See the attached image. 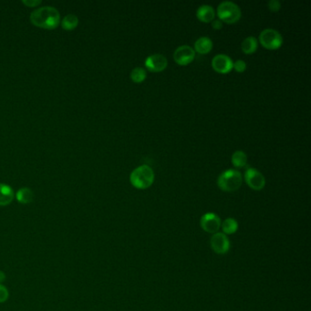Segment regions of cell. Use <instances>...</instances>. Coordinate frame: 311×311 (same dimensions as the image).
<instances>
[{
    "label": "cell",
    "mask_w": 311,
    "mask_h": 311,
    "mask_svg": "<svg viewBox=\"0 0 311 311\" xmlns=\"http://www.w3.org/2000/svg\"><path fill=\"white\" fill-rule=\"evenodd\" d=\"M221 228L223 231L222 233H225L226 235L233 234V233H236L238 230V222L234 218L229 217L221 224Z\"/></svg>",
    "instance_id": "e0dca14e"
},
{
    "label": "cell",
    "mask_w": 311,
    "mask_h": 311,
    "mask_svg": "<svg viewBox=\"0 0 311 311\" xmlns=\"http://www.w3.org/2000/svg\"><path fill=\"white\" fill-rule=\"evenodd\" d=\"M243 177L238 170L229 169L223 172L217 179L218 187L225 192H234L242 185Z\"/></svg>",
    "instance_id": "3957f363"
},
{
    "label": "cell",
    "mask_w": 311,
    "mask_h": 311,
    "mask_svg": "<svg viewBox=\"0 0 311 311\" xmlns=\"http://www.w3.org/2000/svg\"><path fill=\"white\" fill-rule=\"evenodd\" d=\"M9 297V292L7 287L2 284H0V303L6 302Z\"/></svg>",
    "instance_id": "7402d4cb"
},
{
    "label": "cell",
    "mask_w": 311,
    "mask_h": 311,
    "mask_svg": "<svg viewBox=\"0 0 311 311\" xmlns=\"http://www.w3.org/2000/svg\"><path fill=\"white\" fill-rule=\"evenodd\" d=\"M22 3L26 7H34L41 4V0H22Z\"/></svg>",
    "instance_id": "cb8c5ba5"
},
{
    "label": "cell",
    "mask_w": 311,
    "mask_h": 311,
    "mask_svg": "<svg viewBox=\"0 0 311 311\" xmlns=\"http://www.w3.org/2000/svg\"><path fill=\"white\" fill-rule=\"evenodd\" d=\"M245 179L246 183L250 188L260 191L265 187L266 185V179L265 176L260 173L259 170L253 167H248L245 172Z\"/></svg>",
    "instance_id": "8992f818"
},
{
    "label": "cell",
    "mask_w": 311,
    "mask_h": 311,
    "mask_svg": "<svg viewBox=\"0 0 311 311\" xmlns=\"http://www.w3.org/2000/svg\"><path fill=\"white\" fill-rule=\"evenodd\" d=\"M259 46L258 39L253 36H249L244 39L241 43V49L244 53L246 54H252L257 51Z\"/></svg>",
    "instance_id": "2e32d148"
},
{
    "label": "cell",
    "mask_w": 311,
    "mask_h": 311,
    "mask_svg": "<svg viewBox=\"0 0 311 311\" xmlns=\"http://www.w3.org/2000/svg\"><path fill=\"white\" fill-rule=\"evenodd\" d=\"M231 161H232L233 166H235L237 168H242V167L246 166L247 156H246V153L243 151H235L232 155Z\"/></svg>",
    "instance_id": "ac0fdd59"
},
{
    "label": "cell",
    "mask_w": 311,
    "mask_h": 311,
    "mask_svg": "<svg viewBox=\"0 0 311 311\" xmlns=\"http://www.w3.org/2000/svg\"><path fill=\"white\" fill-rule=\"evenodd\" d=\"M210 245L214 253L225 255L230 249V240L225 233H214L210 239Z\"/></svg>",
    "instance_id": "ba28073f"
},
{
    "label": "cell",
    "mask_w": 311,
    "mask_h": 311,
    "mask_svg": "<svg viewBox=\"0 0 311 311\" xmlns=\"http://www.w3.org/2000/svg\"><path fill=\"white\" fill-rule=\"evenodd\" d=\"M15 197V193L11 186L0 183V207H6L11 204Z\"/></svg>",
    "instance_id": "7c38bea8"
},
{
    "label": "cell",
    "mask_w": 311,
    "mask_h": 311,
    "mask_svg": "<svg viewBox=\"0 0 311 311\" xmlns=\"http://www.w3.org/2000/svg\"><path fill=\"white\" fill-rule=\"evenodd\" d=\"M131 184L138 189L150 187L155 181V173L148 164H143L134 169L130 175Z\"/></svg>",
    "instance_id": "7a4b0ae2"
},
{
    "label": "cell",
    "mask_w": 311,
    "mask_h": 311,
    "mask_svg": "<svg viewBox=\"0 0 311 311\" xmlns=\"http://www.w3.org/2000/svg\"><path fill=\"white\" fill-rule=\"evenodd\" d=\"M217 16L223 22L229 24L238 21L241 18V9L237 4L233 1H223L217 7Z\"/></svg>",
    "instance_id": "277c9868"
},
{
    "label": "cell",
    "mask_w": 311,
    "mask_h": 311,
    "mask_svg": "<svg viewBox=\"0 0 311 311\" xmlns=\"http://www.w3.org/2000/svg\"><path fill=\"white\" fill-rule=\"evenodd\" d=\"M33 25L45 29H54L59 25L60 14L58 9L51 6L39 7L30 14Z\"/></svg>",
    "instance_id": "6da1fadb"
},
{
    "label": "cell",
    "mask_w": 311,
    "mask_h": 311,
    "mask_svg": "<svg viewBox=\"0 0 311 311\" xmlns=\"http://www.w3.org/2000/svg\"><path fill=\"white\" fill-rule=\"evenodd\" d=\"M233 68L237 72H245L246 69V61H244L242 59H237L233 62Z\"/></svg>",
    "instance_id": "44dd1931"
},
{
    "label": "cell",
    "mask_w": 311,
    "mask_h": 311,
    "mask_svg": "<svg viewBox=\"0 0 311 311\" xmlns=\"http://www.w3.org/2000/svg\"><path fill=\"white\" fill-rule=\"evenodd\" d=\"M195 57V50L189 45L179 46L174 52L175 62L179 65L189 64Z\"/></svg>",
    "instance_id": "9c48e42d"
},
{
    "label": "cell",
    "mask_w": 311,
    "mask_h": 311,
    "mask_svg": "<svg viewBox=\"0 0 311 311\" xmlns=\"http://www.w3.org/2000/svg\"><path fill=\"white\" fill-rule=\"evenodd\" d=\"M267 7L271 11H279L281 7V3L279 0H269L267 2Z\"/></svg>",
    "instance_id": "603a6c76"
},
{
    "label": "cell",
    "mask_w": 311,
    "mask_h": 311,
    "mask_svg": "<svg viewBox=\"0 0 311 311\" xmlns=\"http://www.w3.org/2000/svg\"><path fill=\"white\" fill-rule=\"evenodd\" d=\"M196 16L203 22L207 23V22H211L214 20V17H215V10L211 5L205 4V5H202L197 8Z\"/></svg>",
    "instance_id": "4fadbf2b"
},
{
    "label": "cell",
    "mask_w": 311,
    "mask_h": 311,
    "mask_svg": "<svg viewBox=\"0 0 311 311\" xmlns=\"http://www.w3.org/2000/svg\"><path fill=\"white\" fill-rule=\"evenodd\" d=\"M220 217L214 213H206L202 215L200 218V227L202 229L209 233H217L221 228Z\"/></svg>",
    "instance_id": "52a82bcc"
},
{
    "label": "cell",
    "mask_w": 311,
    "mask_h": 311,
    "mask_svg": "<svg viewBox=\"0 0 311 311\" xmlns=\"http://www.w3.org/2000/svg\"><path fill=\"white\" fill-rule=\"evenodd\" d=\"M6 278H7V277H6V274L0 270V284H2V283L6 280Z\"/></svg>",
    "instance_id": "484cf974"
},
{
    "label": "cell",
    "mask_w": 311,
    "mask_h": 311,
    "mask_svg": "<svg viewBox=\"0 0 311 311\" xmlns=\"http://www.w3.org/2000/svg\"><path fill=\"white\" fill-rule=\"evenodd\" d=\"M16 198L20 204L26 205L34 200V193L31 189L28 187H23L17 192Z\"/></svg>",
    "instance_id": "9a60e30c"
},
{
    "label": "cell",
    "mask_w": 311,
    "mask_h": 311,
    "mask_svg": "<svg viewBox=\"0 0 311 311\" xmlns=\"http://www.w3.org/2000/svg\"><path fill=\"white\" fill-rule=\"evenodd\" d=\"M146 77H147L146 71L142 67H136L130 72V78L132 79L133 82H136V83L143 82Z\"/></svg>",
    "instance_id": "ffe728a7"
},
{
    "label": "cell",
    "mask_w": 311,
    "mask_h": 311,
    "mask_svg": "<svg viewBox=\"0 0 311 311\" xmlns=\"http://www.w3.org/2000/svg\"><path fill=\"white\" fill-rule=\"evenodd\" d=\"M259 41L266 49L276 50L282 45L283 37L277 29L265 28L260 32Z\"/></svg>",
    "instance_id": "5b68a950"
},
{
    "label": "cell",
    "mask_w": 311,
    "mask_h": 311,
    "mask_svg": "<svg viewBox=\"0 0 311 311\" xmlns=\"http://www.w3.org/2000/svg\"><path fill=\"white\" fill-rule=\"evenodd\" d=\"M78 24V17L74 14H69L61 21V26L65 30H73Z\"/></svg>",
    "instance_id": "d6986e66"
},
{
    "label": "cell",
    "mask_w": 311,
    "mask_h": 311,
    "mask_svg": "<svg viewBox=\"0 0 311 311\" xmlns=\"http://www.w3.org/2000/svg\"><path fill=\"white\" fill-rule=\"evenodd\" d=\"M233 60L226 54H217L212 59V66L215 72L227 73L233 69Z\"/></svg>",
    "instance_id": "8fae6325"
},
{
    "label": "cell",
    "mask_w": 311,
    "mask_h": 311,
    "mask_svg": "<svg viewBox=\"0 0 311 311\" xmlns=\"http://www.w3.org/2000/svg\"><path fill=\"white\" fill-rule=\"evenodd\" d=\"M212 26L214 29H221L223 26V22L220 20H214L212 21Z\"/></svg>",
    "instance_id": "d4e9b609"
},
{
    "label": "cell",
    "mask_w": 311,
    "mask_h": 311,
    "mask_svg": "<svg viewBox=\"0 0 311 311\" xmlns=\"http://www.w3.org/2000/svg\"><path fill=\"white\" fill-rule=\"evenodd\" d=\"M168 65L167 58L159 53L152 54L145 59L146 68L153 72H162Z\"/></svg>",
    "instance_id": "30bf717a"
},
{
    "label": "cell",
    "mask_w": 311,
    "mask_h": 311,
    "mask_svg": "<svg viewBox=\"0 0 311 311\" xmlns=\"http://www.w3.org/2000/svg\"><path fill=\"white\" fill-rule=\"evenodd\" d=\"M212 48H213V41L207 36L200 37L199 39H196L195 42V52L200 54H207L208 52H211Z\"/></svg>",
    "instance_id": "5bb4252c"
}]
</instances>
